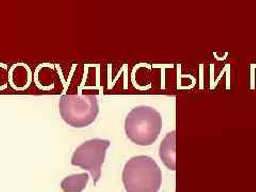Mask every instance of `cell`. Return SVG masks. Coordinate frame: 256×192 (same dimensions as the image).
<instances>
[{
	"mask_svg": "<svg viewBox=\"0 0 256 192\" xmlns=\"http://www.w3.org/2000/svg\"><path fill=\"white\" fill-rule=\"evenodd\" d=\"M123 184L127 192H158L162 184V169L152 157H132L124 166Z\"/></svg>",
	"mask_w": 256,
	"mask_h": 192,
	"instance_id": "6da1fadb",
	"label": "cell"
},
{
	"mask_svg": "<svg viewBox=\"0 0 256 192\" xmlns=\"http://www.w3.org/2000/svg\"><path fill=\"white\" fill-rule=\"evenodd\" d=\"M162 130V114L148 106L136 107L128 114L125 121L128 139L141 146H150L156 142Z\"/></svg>",
	"mask_w": 256,
	"mask_h": 192,
	"instance_id": "7a4b0ae2",
	"label": "cell"
},
{
	"mask_svg": "<svg viewBox=\"0 0 256 192\" xmlns=\"http://www.w3.org/2000/svg\"><path fill=\"white\" fill-rule=\"evenodd\" d=\"M63 121L72 127L90 126L100 114L98 100L95 95H63L59 102Z\"/></svg>",
	"mask_w": 256,
	"mask_h": 192,
	"instance_id": "3957f363",
	"label": "cell"
},
{
	"mask_svg": "<svg viewBox=\"0 0 256 192\" xmlns=\"http://www.w3.org/2000/svg\"><path fill=\"white\" fill-rule=\"evenodd\" d=\"M109 140L92 139L78 146L72 157V164L89 171L94 180V186L98 185L102 178V168L105 162L107 150L110 146Z\"/></svg>",
	"mask_w": 256,
	"mask_h": 192,
	"instance_id": "277c9868",
	"label": "cell"
},
{
	"mask_svg": "<svg viewBox=\"0 0 256 192\" xmlns=\"http://www.w3.org/2000/svg\"><path fill=\"white\" fill-rule=\"evenodd\" d=\"M176 132H172L166 134V137L160 146L159 156L162 158L164 164L169 168L170 170H176Z\"/></svg>",
	"mask_w": 256,
	"mask_h": 192,
	"instance_id": "5b68a950",
	"label": "cell"
},
{
	"mask_svg": "<svg viewBox=\"0 0 256 192\" xmlns=\"http://www.w3.org/2000/svg\"><path fill=\"white\" fill-rule=\"evenodd\" d=\"M90 176L86 173H80L68 176L61 182V189L64 192H82L89 184Z\"/></svg>",
	"mask_w": 256,
	"mask_h": 192,
	"instance_id": "8992f818",
	"label": "cell"
}]
</instances>
